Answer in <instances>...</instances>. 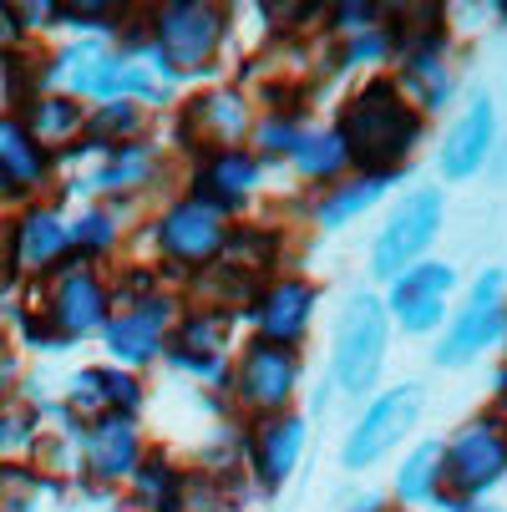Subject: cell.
Returning a JSON list of instances; mask_svg holds the SVG:
<instances>
[{"label":"cell","mask_w":507,"mask_h":512,"mask_svg":"<svg viewBox=\"0 0 507 512\" xmlns=\"http://www.w3.org/2000/svg\"><path fill=\"white\" fill-rule=\"evenodd\" d=\"M107 371L112 365H82V371H71L66 376V416L71 421H97V416H107L112 411V391H107Z\"/></svg>","instance_id":"cell-30"},{"label":"cell","mask_w":507,"mask_h":512,"mask_svg":"<svg viewBox=\"0 0 507 512\" xmlns=\"http://www.w3.org/2000/svg\"><path fill=\"white\" fill-rule=\"evenodd\" d=\"M289 163H295V173L305 183H335L350 158H345V142L335 137V127H315V132H300L295 153H289Z\"/></svg>","instance_id":"cell-27"},{"label":"cell","mask_w":507,"mask_h":512,"mask_svg":"<svg viewBox=\"0 0 507 512\" xmlns=\"http://www.w3.org/2000/svg\"><path fill=\"white\" fill-rule=\"evenodd\" d=\"M117 512H137V507H117Z\"/></svg>","instance_id":"cell-40"},{"label":"cell","mask_w":507,"mask_h":512,"mask_svg":"<svg viewBox=\"0 0 507 512\" xmlns=\"http://www.w3.org/2000/svg\"><path fill=\"white\" fill-rule=\"evenodd\" d=\"M173 320H178V300L163 295V289H153V295H137V300H127V310L107 315L102 340H107V355L117 360V371L153 365V360L168 350Z\"/></svg>","instance_id":"cell-9"},{"label":"cell","mask_w":507,"mask_h":512,"mask_svg":"<svg viewBox=\"0 0 507 512\" xmlns=\"http://www.w3.org/2000/svg\"><path fill=\"white\" fill-rule=\"evenodd\" d=\"M11 107V82H6V56H0V117Z\"/></svg>","instance_id":"cell-39"},{"label":"cell","mask_w":507,"mask_h":512,"mask_svg":"<svg viewBox=\"0 0 507 512\" xmlns=\"http://www.w3.org/2000/svg\"><path fill=\"white\" fill-rule=\"evenodd\" d=\"M502 325H507V310H502V269H482V279L472 284V300L462 305V315L442 330V340L431 345V360L442 371H462L477 355H487L497 340H502Z\"/></svg>","instance_id":"cell-8"},{"label":"cell","mask_w":507,"mask_h":512,"mask_svg":"<svg viewBox=\"0 0 507 512\" xmlns=\"http://www.w3.org/2000/svg\"><path fill=\"white\" fill-rule=\"evenodd\" d=\"M16 46H21V26H16L11 6H0V56H6V51H16Z\"/></svg>","instance_id":"cell-38"},{"label":"cell","mask_w":507,"mask_h":512,"mask_svg":"<svg viewBox=\"0 0 507 512\" xmlns=\"http://www.w3.org/2000/svg\"><path fill=\"white\" fill-rule=\"evenodd\" d=\"M16 381H21V360H16V345H11L6 335H0V401H11Z\"/></svg>","instance_id":"cell-37"},{"label":"cell","mask_w":507,"mask_h":512,"mask_svg":"<svg viewBox=\"0 0 507 512\" xmlns=\"http://www.w3.org/2000/svg\"><path fill=\"white\" fill-rule=\"evenodd\" d=\"M66 218H61V208L56 203H26L21 213H16V224H11V234H6V274H51L56 264H61V254H66Z\"/></svg>","instance_id":"cell-15"},{"label":"cell","mask_w":507,"mask_h":512,"mask_svg":"<svg viewBox=\"0 0 507 512\" xmlns=\"http://www.w3.org/2000/svg\"><path fill=\"white\" fill-rule=\"evenodd\" d=\"M11 117L31 132L36 148H46V153L56 158L61 142H77V137H82L87 107H82V102H71V97H61V92H36V97H31L21 112H11Z\"/></svg>","instance_id":"cell-22"},{"label":"cell","mask_w":507,"mask_h":512,"mask_svg":"<svg viewBox=\"0 0 507 512\" xmlns=\"http://www.w3.org/2000/svg\"><path fill=\"white\" fill-rule=\"evenodd\" d=\"M148 122H153V112L137 102H97L82 122L77 153H112V148H127V142H142V127Z\"/></svg>","instance_id":"cell-24"},{"label":"cell","mask_w":507,"mask_h":512,"mask_svg":"<svg viewBox=\"0 0 507 512\" xmlns=\"http://www.w3.org/2000/svg\"><path fill=\"white\" fill-rule=\"evenodd\" d=\"M213 264L239 269V274L269 284L264 274L279 264V234L264 229V224H239V229H229V239H224V249H219V259H213Z\"/></svg>","instance_id":"cell-26"},{"label":"cell","mask_w":507,"mask_h":512,"mask_svg":"<svg viewBox=\"0 0 507 512\" xmlns=\"http://www.w3.org/2000/svg\"><path fill=\"white\" fill-rule=\"evenodd\" d=\"M107 66H112V46L107 41H97V36L71 41V46H61V51H51L41 61V87H51V92L71 97V102H82V97L92 102L102 77H107Z\"/></svg>","instance_id":"cell-20"},{"label":"cell","mask_w":507,"mask_h":512,"mask_svg":"<svg viewBox=\"0 0 507 512\" xmlns=\"http://www.w3.org/2000/svg\"><path fill=\"white\" fill-rule=\"evenodd\" d=\"M396 497L406 507L442 497V442H437V436H431V442H416L406 452V462L396 467Z\"/></svg>","instance_id":"cell-28"},{"label":"cell","mask_w":507,"mask_h":512,"mask_svg":"<svg viewBox=\"0 0 507 512\" xmlns=\"http://www.w3.org/2000/svg\"><path fill=\"white\" fill-rule=\"evenodd\" d=\"M381 512H396V507H381Z\"/></svg>","instance_id":"cell-41"},{"label":"cell","mask_w":507,"mask_h":512,"mask_svg":"<svg viewBox=\"0 0 507 512\" xmlns=\"http://www.w3.org/2000/svg\"><path fill=\"white\" fill-rule=\"evenodd\" d=\"M457 289V269L442 264V259H416L411 269H401L391 279V295L381 300L386 305V320H396L406 335H426L437 330L442 315H447V300Z\"/></svg>","instance_id":"cell-13"},{"label":"cell","mask_w":507,"mask_h":512,"mask_svg":"<svg viewBox=\"0 0 507 512\" xmlns=\"http://www.w3.org/2000/svg\"><path fill=\"white\" fill-rule=\"evenodd\" d=\"M56 158L46 148H36L31 132L16 117H0V183H6L21 203H31V193L51 178Z\"/></svg>","instance_id":"cell-21"},{"label":"cell","mask_w":507,"mask_h":512,"mask_svg":"<svg viewBox=\"0 0 507 512\" xmlns=\"http://www.w3.org/2000/svg\"><path fill=\"white\" fill-rule=\"evenodd\" d=\"M259 173H264V163L249 153V148H229V153H213V158H203L198 163V173H193V193L188 198H198V203H208L213 213H239L254 193H259Z\"/></svg>","instance_id":"cell-19"},{"label":"cell","mask_w":507,"mask_h":512,"mask_svg":"<svg viewBox=\"0 0 507 512\" xmlns=\"http://www.w3.org/2000/svg\"><path fill=\"white\" fill-rule=\"evenodd\" d=\"M507 472V436H502V411L462 421L457 436L442 442V492H457L452 502L482 497L502 482Z\"/></svg>","instance_id":"cell-5"},{"label":"cell","mask_w":507,"mask_h":512,"mask_svg":"<svg viewBox=\"0 0 507 512\" xmlns=\"http://www.w3.org/2000/svg\"><path fill=\"white\" fill-rule=\"evenodd\" d=\"M310 442V426L300 411H274V416H254L249 426V467L259 477L264 492H279L289 477H295L300 457Z\"/></svg>","instance_id":"cell-16"},{"label":"cell","mask_w":507,"mask_h":512,"mask_svg":"<svg viewBox=\"0 0 507 512\" xmlns=\"http://www.w3.org/2000/svg\"><path fill=\"white\" fill-rule=\"evenodd\" d=\"M300 117L295 112H264L254 127H249V137L259 142V148H254V158L264 163V158H289V153H295V142H300Z\"/></svg>","instance_id":"cell-33"},{"label":"cell","mask_w":507,"mask_h":512,"mask_svg":"<svg viewBox=\"0 0 507 512\" xmlns=\"http://www.w3.org/2000/svg\"><path fill=\"white\" fill-rule=\"evenodd\" d=\"M492 137H497V112H492V97L477 92L462 117L447 127V137L437 142V173L442 183H467L482 173L487 153H492Z\"/></svg>","instance_id":"cell-17"},{"label":"cell","mask_w":507,"mask_h":512,"mask_svg":"<svg viewBox=\"0 0 507 512\" xmlns=\"http://www.w3.org/2000/svg\"><path fill=\"white\" fill-rule=\"evenodd\" d=\"M315 305H320V284L300 279V274H279L259 289V300L249 305L254 325H259V340L269 345H289L300 350L310 320H315Z\"/></svg>","instance_id":"cell-14"},{"label":"cell","mask_w":507,"mask_h":512,"mask_svg":"<svg viewBox=\"0 0 507 512\" xmlns=\"http://www.w3.org/2000/svg\"><path fill=\"white\" fill-rule=\"evenodd\" d=\"M66 239H71L66 249L77 254L82 264L112 254V244H117V213H112V208H87L77 224H66Z\"/></svg>","instance_id":"cell-31"},{"label":"cell","mask_w":507,"mask_h":512,"mask_svg":"<svg viewBox=\"0 0 507 512\" xmlns=\"http://www.w3.org/2000/svg\"><path fill=\"white\" fill-rule=\"evenodd\" d=\"M386 345H391V320L386 305L371 289H355L345 300L340 320H335V345H330V376L335 391L345 396H366L386 365Z\"/></svg>","instance_id":"cell-3"},{"label":"cell","mask_w":507,"mask_h":512,"mask_svg":"<svg viewBox=\"0 0 507 512\" xmlns=\"http://www.w3.org/2000/svg\"><path fill=\"white\" fill-rule=\"evenodd\" d=\"M391 56H396V51H391V36H386V26H376V31H360V36L340 41L335 71H366V66H381V61H391Z\"/></svg>","instance_id":"cell-34"},{"label":"cell","mask_w":507,"mask_h":512,"mask_svg":"<svg viewBox=\"0 0 507 512\" xmlns=\"http://www.w3.org/2000/svg\"><path fill=\"white\" fill-rule=\"evenodd\" d=\"M56 26H82V31H97L102 36H117L122 21H127V6H107V0H92V6H56L51 11Z\"/></svg>","instance_id":"cell-35"},{"label":"cell","mask_w":507,"mask_h":512,"mask_svg":"<svg viewBox=\"0 0 507 512\" xmlns=\"http://www.w3.org/2000/svg\"><path fill=\"white\" fill-rule=\"evenodd\" d=\"M153 173H158V148H153V142H127V148L102 153V168H97V173H87L82 183H71V188L117 198V193H137V188H148V183H153Z\"/></svg>","instance_id":"cell-23"},{"label":"cell","mask_w":507,"mask_h":512,"mask_svg":"<svg viewBox=\"0 0 507 512\" xmlns=\"http://www.w3.org/2000/svg\"><path fill=\"white\" fill-rule=\"evenodd\" d=\"M224 36H229V11L208 6V0H168L148 16V41L173 71V82L203 77V71L219 66Z\"/></svg>","instance_id":"cell-2"},{"label":"cell","mask_w":507,"mask_h":512,"mask_svg":"<svg viewBox=\"0 0 507 512\" xmlns=\"http://www.w3.org/2000/svg\"><path fill=\"white\" fill-rule=\"evenodd\" d=\"M41 492H56V482H46L36 467L0 462V512H36Z\"/></svg>","instance_id":"cell-32"},{"label":"cell","mask_w":507,"mask_h":512,"mask_svg":"<svg viewBox=\"0 0 507 512\" xmlns=\"http://www.w3.org/2000/svg\"><path fill=\"white\" fill-rule=\"evenodd\" d=\"M467 512H472V507H467Z\"/></svg>","instance_id":"cell-42"},{"label":"cell","mask_w":507,"mask_h":512,"mask_svg":"<svg viewBox=\"0 0 507 512\" xmlns=\"http://www.w3.org/2000/svg\"><path fill=\"white\" fill-rule=\"evenodd\" d=\"M254 127V112H249V97L234 92V87H213V92H198L193 102H183L178 112V148L183 153H198V158H213V153H229L249 137Z\"/></svg>","instance_id":"cell-11"},{"label":"cell","mask_w":507,"mask_h":512,"mask_svg":"<svg viewBox=\"0 0 507 512\" xmlns=\"http://www.w3.org/2000/svg\"><path fill=\"white\" fill-rule=\"evenodd\" d=\"M396 178H345V183H330V193L315 203V218H320V229H345V224H355L360 213H371L381 198H386V188H391Z\"/></svg>","instance_id":"cell-25"},{"label":"cell","mask_w":507,"mask_h":512,"mask_svg":"<svg viewBox=\"0 0 507 512\" xmlns=\"http://www.w3.org/2000/svg\"><path fill=\"white\" fill-rule=\"evenodd\" d=\"M107 305L112 300H107L102 274L92 264H82V259H66L56 269V279H51V295H46L41 315L61 335V345H71V340H87L92 330L107 325Z\"/></svg>","instance_id":"cell-12"},{"label":"cell","mask_w":507,"mask_h":512,"mask_svg":"<svg viewBox=\"0 0 507 512\" xmlns=\"http://www.w3.org/2000/svg\"><path fill=\"white\" fill-rule=\"evenodd\" d=\"M142 462V431H137V416H97L87 431H82V467L92 472V482L102 487H117L132 477V467Z\"/></svg>","instance_id":"cell-18"},{"label":"cell","mask_w":507,"mask_h":512,"mask_svg":"<svg viewBox=\"0 0 507 512\" xmlns=\"http://www.w3.org/2000/svg\"><path fill=\"white\" fill-rule=\"evenodd\" d=\"M421 411H426V386L421 381H401V386L381 391L366 411H360V421L350 426L345 447H340V467L345 472H366L381 457H391L396 442H406L411 426L421 421Z\"/></svg>","instance_id":"cell-4"},{"label":"cell","mask_w":507,"mask_h":512,"mask_svg":"<svg viewBox=\"0 0 507 512\" xmlns=\"http://www.w3.org/2000/svg\"><path fill=\"white\" fill-rule=\"evenodd\" d=\"M325 16H330V31H335L340 41H350V36H360V31H376L381 16H386V6H371V0H340V6H330Z\"/></svg>","instance_id":"cell-36"},{"label":"cell","mask_w":507,"mask_h":512,"mask_svg":"<svg viewBox=\"0 0 507 512\" xmlns=\"http://www.w3.org/2000/svg\"><path fill=\"white\" fill-rule=\"evenodd\" d=\"M426 132V117L411 112V102L396 92L391 77H366L335 117V137L345 142V158L366 178H396L416 142Z\"/></svg>","instance_id":"cell-1"},{"label":"cell","mask_w":507,"mask_h":512,"mask_svg":"<svg viewBox=\"0 0 507 512\" xmlns=\"http://www.w3.org/2000/svg\"><path fill=\"white\" fill-rule=\"evenodd\" d=\"M178 477H183V467H173L163 452H142V462L132 467V477H127V487H132V497H137V507H153V512H173V497H178Z\"/></svg>","instance_id":"cell-29"},{"label":"cell","mask_w":507,"mask_h":512,"mask_svg":"<svg viewBox=\"0 0 507 512\" xmlns=\"http://www.w3.org/2000/svg\"><path fill=\"white\" fill-rule=\"evenodd\" d=\"M442 218H447V198L442 188H411L391 218L381 224L376 244H371V279H396L401 269H411L416 259H426L431 239L442 234Z\"/></svg>","instance_id":"cell-6"},{"label":"cell","mask_w":507,"mask_h":512,"mask_svg":"<svg viewBox=\"0 0 507 512\" xmlns=\"http://www.w3.org/2000/svg\"><path fill=\"white\" fill-rule=\"evenodd\" d=\"M224 239H229L224 213H213V208L198 203V198L168 203V208L158 213V229H153V244H158L163 264H168V269H188V274H198V269H208L213 259H219Z\"/></svg>","instance_id":"cell-10"},{"label":"cell","mask_w":507,"mask_h":512,"mask_svg":"<svg viewBox=\"0 0 507 512\" xmlns=\"http://www.w3.org/2000/svg\"><path fill=\"white\" fill-rule=\"evenodd\" d=\"M295 386H300V350L289 345H269V340H249L229 371V391L239 396L244 411L254 416H274V411H289L295 401Z\"/></svg>","instance_id":"cell-7"}]
</instances>
